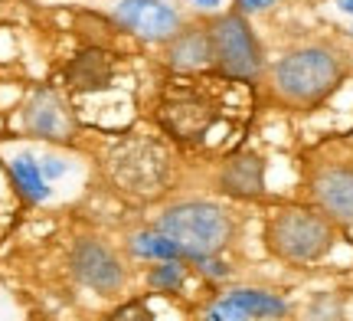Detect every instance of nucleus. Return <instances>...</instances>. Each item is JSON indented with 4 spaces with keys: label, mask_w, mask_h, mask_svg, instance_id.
Returning <instances> with one entry per match:
<instances>
[{
    "label": "nucleus",
    "mask_w": 353,
    "mask_h": 321,
    "mask_svg": "<svg viewBox=\"0 0 353 321\" xmlns=\"http://www.w3.org/2000/svg\"><path fill=\"white\" fill-rule=\"evenodd\" d=\"M343 79H347V52L324 39L291 46L268 69L272 95L281 105L301 108V112L324 105L343 86Z\"/></svg>",
    "instance_id": "1"
},
{
    "label": "nucleus",
    "mask_w": 353,
    "mask_h": 321,
    "mask_svg": "<svg viewBox=\"0 0 353 321\" xmlns=\"http://www.w3.org/2000/svg\"><path fill=\"white\" fill-rule=\"evenodd\" d=\"M337 226L311 204H281L265 217V249L268 256L291 269H307L330 256L337 246Z\"/></svg>",
    "instance_id": "2"
},
{
    "label": "nucleus",
    "mask_w": 353,
    "mask_h": 321,
    "mask_svg": "<svg viewBox=\"0 0 353 321\" xmlns=\"http://www.w3.org/2000/svg\"><path fill=\"white\" fill-rule=\"evenodd\" d=\"M154 226L167 233L190 262L203 256H219L236 236L232 210L216 200H180L167 206Z\"/></svg>",
    "instance_id": "3"
},
{
    "label": "nucleus",
    "mask_w": 353,
    "mask_h": 321,
    "mask_svg": "<svg viewBox=\"0 0 353 321\" xmlns=\"http://www.w3.org/2000/svg\"><path fill=\"white\" fill-rule=\"evenodd\" d=\"M210 39H213V63L223 79L232 82H255L265 72V50L255 37L245 13L229 10L210 20Z\"/></svg>",
    "instance_id": "4"
},
{
    "label": "nucleus",
    "mask_w": 353,
    "mask_h": 321,
    "mask_svg": "<svg viewBox=\"0 0 353 321\" xmlns=\"http://www.w3.org/2000/svg\"><path fill=\"white\" fill-rule=\"evenodd\" d=\"M157 121L174 142L200 144L219 121V102L193 82H176L167 86L164 99L157 105Z\"/></svg>",
    "instance_id": "5"
},
{
    "label": "nucleus",
    "mask_w": 353,
    "mask_h": 321,
    "mask_svg": "<svg viewBox=\"0 0 353 321\" xmlns=\"http://www.w3.org/2000/svg\"><path fill=\"white\" fill-rule=\"evenodd\" d=\"M307 204L317 206L337 230H353V157L324 155L307 164Z\"/></svg>",
    "instance_id": "6"
},
{
    "label": "nucleus",
    "mask_w": 353,
    "mask_h": 321,
    "mask_svg": "<svg viewBox=\"0 0 353 321\" xmlns=\"http://www.w3.org/2000/svg\"><path fill=\"white\" fill-rule=\"evenodd\" d=\"M108 171H112V180L121 191L148 197V193H157L167 184L170 157L151 138H125L112 151Z\"/></svg>",
    "instance_id": "7"
},
{
    "label": "nucleus",
    "mask_w": 353,
    "mask_h": 321,
    "mask_svg": "<svg viewBox=\"0 0 353 321\" xmlns=\"http://www.w3.org/2000/svg\"><path fill=\"white\" fill-rule=\"evenodd\" d=\"M69 266L82 285H88L99 295H112L125 285V266L114 256L108 246L95 240V236H82L76 240L72 253H69Z\"/></svg>",
    "instance_id": "8"
},
{
    "label": "nucleus",
    "mask_w": 353,
    "mask_h": 321,
    "mask_svg": "<svg viewBox=\"0 0 353 321\" xmlns=\"http://www.w3.org/2000/svg\"><path fill=\"white\" fill-rule=\"evenodd\" d=\"M114 20L144 43H170L180 30V13L167 0H121L114 7Z\"/></svg>",
    "instance_id": "9"
},
{
    "label": "nucleus",
    "mask_w": 353,
    "mask_h": 321,
    "mask_svg": "<svg viewBox=\"0 0 353 321\" xmlns=\"http://www.w3.org/2000/svg\"><path fill=\"white\" fill-rule=\"evenodd\" d=\"M265 171L268 161L255 151L229 155L216 174V187L232 200H262L265 197Z\"/></svg>",
    "instance_id": "10"
},
{
    "label": "nucleus",
    "mask_w": 353,
    "mask_h": 321,
    "mask_svg": "<svg viewBox=\"0 0 353 321\" xmlns=\"http://www.w3.org/2000/svg\"><path fill=\"white\" fill-rule=\"evenodd\" d=\"M23 128L33 138L43 142H65L69 131H72V118L65 112L63 99L50 89V86H39L33 89L30 102L23 105Z\"/></svg>",
    "instance_id": "11"
},
{
    "label": "nucleus",
    "mask_w": 353,
    "mask_h": 321,
    "mask_svg": "<svg viewBox=\"0 0 353 321\" xmlns=\"http://www.w3.org/2000/svg\"><path fill=\"white\" fill-rule=\"evenodd\" d=\"M167 63H170L174 72H183V76L216 66L210 26H183V30H176V37L167 43Z\"/></svg>",
    "instance_id": "12"
},
{
    "label": "nucleus",
    "mask_w": 353,
    "mask_h": 321,
    "mask_svg": "<svg viewBox=\"0 0 353 321\" xmlns=\"http://www.w3.org/2000/svg\"><path fill=\"white\" fill-rule=\"evenodd\" d=\"M114 79V59L105 50L79 52L72 63L65 66V89L69 92H101L108 89Z\"/></svg>",
    "instance_id": "13"
},
{
    "label": "nucleus",
    "mask_w": 353,
    "mask_h": 321,
    "mask_svg": "<svg viewBox=\"0 0 353 321\" xmlns=\"http://www.w3.org/2000/svg\"><path fill=\"white\" fill-rule=\"evenodd\" d=\"M10 180L17 187V193L23 200H30V204H43V200L52 197L50 180L43 177V171H39V157H33L30 151H20L10 161Z\"/></svg>",
    "instance_id": "14"
},
{
    "label": "nucleus",
    "mask_w": 353,
    "mask_h": 321,
    "mask_svg": "<svg viewBox=\"0 0 353 321\" xmlns=\"http://www.w3.org/2000/svg\"><path fill=\"white\" fill-rule=\"evenodd\" d=\"M229 295L249 311V318L252 321H281V318H288V311H291L288 302L278 295V292H268V289L239 285V289H229Z\"/></svg>",
    "instance_id": "15"
},
{
    "label": "nucleus",
    "mask_w": 353,
    "mask_h": 321,
    "mask_svg": "<svg viewBox=\"0 0 353 321\" xmlns=\"http://www.w3.org/2000/svg\"><path fill=\"white\" fill-rule=\"evenodd\" d=\"M131 253L141 259H157V262H167V259H187L183 256V249L167 236L161 233L157 226L154 230H141L131 236Z\"/></svg>",
    "instance_id": "16"
},
{
    "label": "nucleus",
    "mask_w": 353,
    "mask_h": 321,
    "mask_svg": "<svg viewBox=\"0 0 353 321\" xmlns=\"http://www.w3.org/2000/svg\"><path fill=\"white\" fill-rule=\"evenodd\" d=\"M347 318V302L337 292H317L304 302L301 321H343Z\"/></svg>",
    "instance_id": "17"
},
{
    "label": "nucleus",
    "mask_w": 353,
    "mask_h": 321,
    "mask_svg": "<svg viewBox=\"0 0 353 321\" xmlns=\"http://www.w3.org/2000/svg\"><path fill=\"white\" fill-rule=\"evenodd\" d=\"M183 282H187V259H167V262L148 272V285L154 292H164V295L183 289Z\"/></svg>",
    "instance_id": "18"
},
{
    "label": "nucleus",
    "mask_w": 353,
    "mask_h": 321,
    "mask_svg": "<svg viewBox=\"0 0 353 321\" xmlns=\"http://www.w3.org/2000/svg\"><path fill=\"white\" fill-rule=\"evenodd\" d=\"M203 321H252V318H249V311L242 309L239 302L226 292V295H219L216 302H210V305H206Z\"/></svg>",
    "instance_id": "19"
},
{
    "label": "nucleus",
    "mask_w": 353,
    "mask_h": 321,
    "mask_svg": "<svg viewBox=\"0 0 353 321\" xmlns=\"http://www.w3.org/2000/svg\"><path fill=\"white\" fill-rule=\"evenodd\" d=\"M193 266H196L203 275H210V279H229V275H232V266H229L226 259H219V256L193 259Z\"/></svg>",
    "instance_id": "20"
},
{
    "label": "nucleus",
    "mask_w": 353,
    "mask_h": 321,
    "mask_svg": "<svg viewBox=\"0 0 353 321\" xmlns=\"http://www.w3.org/2000/svg\"><path fill=\"white\" fill-rule=\"evenodd\" d=\"M108 321H154V315L144 302H128V305H121Z\"/></svg>",
    "instance_id": "21"
},
{
    "label": "nucleus",
    "mask_w": 353,
    "mask_h": 321,
    "mask_svg": "<svg viewBox=\"0 0 353 321\" xmlns=\"http://www.w3.org/2000/svg\"><path fill=\"white\" fill-rule=\"evenodd\" d=\"M39 171H43V177L46 180H59V177H65L69 164H65L63 157H56V155H43L39 157Z\"/></svg>",
    "instance_id": "22"
},
{
    "label": "nucleus",
    "mask_w": 353,
    "mask_h": 321,
    "mask_svg": "<svg viewBox=\"0 0 353 321\" xmlns=\"http://www.w3.org/2000/svg\"><path fill=\"white\" fill-rule=\"evenodd\" d=\"M275 3H278V0H236V10L249 17V13H265V10H272Z\"/></svg>",
    "instance_id": "23"
},
{
    "label": "nucleus",
    "mask_w": 353,
    "mask_h": 321,
    "mask_svg": "<svg viewBox=\"0 0 353 321\" xmlns=\"http://www.w3.org/2000/svg\"><path fill=\"white\" fill-rule=\"evenodd\" d=\"M337 10L347 13V17H353V0H337Z\"/></svg>",
    "instance_id": "24"
},
{
    "label": "nucleus",
    "mask_w": 353,
    "mask_h": 321,
    "mask_svg": "<svg viewBox=\"0 0 353 321\" xmlns=\"http://www.w3.org/2000/svg\"><path fill=\"white\" fill-rule=\"evenodd\" d=\"M196 7H203V10H216L219 7V0H193Z\"/></svg>",
    "instance_id": "25"
},
{
    "label": "nucleus",
    "mask_w": 353,
    "mask_h": 321,
    "mask_svg": "<svg viewBox=\"0 0 353 321\" xmlns=\"http://www.w3.org/2000/svg\"><path fill=\"white\" fill-rule=\"evenodd\" d=\"M350 37H353V26H350Z\"/></svg>",
    "instance_id": "26"
}]
</instances>
